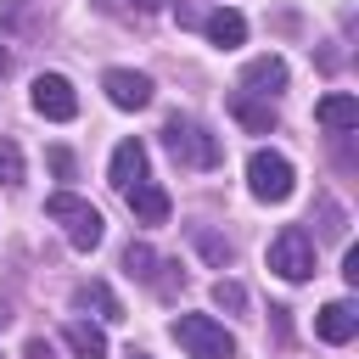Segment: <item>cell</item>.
Listing matches in <instances>:
<instances>
[{"label":"cell","instance_id":"1","mask_svg":"<svg viewBox=\"0 0 359 359\" xmlns=\"http://www.w3.org/2000/svg\"><path fill=\"white\" fill-rule=\"evenodd\" d=\"M45 213L67 230V241L79 247V252H95L101 247V236H107V219L84 202V196H73V191H56V196H45Z\"/></svg>","mask_w":359,"mask_h":359},{"label":"cell","instance_id":"2","mask_svg":"<svg viewBox=\"0 0 359 359\" xmlns=\"http://www.w3.org/2000/svg\"><path fill=\"white\" fill-rule=\"evenodd\" d=\"M163 146H168L174 163H185V168H213V163L224 157L219 135H208L202 123H191V118H180V112L163 123Z\"/></svg>","mask_w":359,"mask_h":359},{"label":"cell","instance_id":"3","mask_svg":"<svg viewBox=\"0 0 359 359\" xmlns=\"http://www.w3.org/2000/svg\"><path fill=\"white\" fill-rule=\"evenodd\" d=\"M168 331H174V342H180L191 359H236V337H230L219 320H208V314H180Z\"/></svg>","mask_w":359,"mask_h":359},{"label":"cell","instance_id":"4","mask_svg":"<svg viewBox=\"0 0 359 359\" xmlns=\"http://www.w3.org/2000/svg\"><path fill=\"white\" fill-rule=\"evenodd\" d=\"M269 269H275L280 280H292V286L314 275V241H309L303 224H286V230L269 241Z\"/></svg>","mask_w":359,"mask_h":359},{"label":"cell","instance_id":"5","mask_svg":"<svg viewBox=\"0 0 359 359\" xmlns=\"http://www.w3.org/2000/svg\"><path fill=\"white\" fill-rule=\"evenodd\" d=\"M247 185H252L258 202H286L297 191V174H292V163L280 151H252L247 157Z\"/></svg>","mask_w":359,"mask_h":359},{"label":"cell","instance_id":"6","mask_svg":"<svg viewBox=\"0 0 359 359\" xmlns=\"http://www.w3.org/2000/svg\"><path fill=\"white\" fill-rule=\"evenodd\" d=\"M101 90H107V101H112V107H123V112L151 107V79H146V73H135V67H107V73H101Z\"/></svg>","mask_w":359,"mask_h":359},{"label":"cell","instance_id":"7","mask_svg":"<svg viewBox=\"0 0 359 359\" xmlns=\"http://www.w3.org/2000/svg\"><path fill=\"white\" fill-rule=\"evenodd\" d=\"M34 112H39V118H50V123H67V118L79 112L73 84H67L62 73H39V79H34Z\"/></svg>","mask_w":359,"mask_h":359},{"label":"cell","instance_id":"8","mask_svg":"<svg viewBox=\"0 0 359 359\" xmlns=\"http://www.w3.org/2000/svg\"><path fill=\"white\" fill-rule=\"evenodd\" d=\"M107 180H112V191H135L146 180V146L140 140H118L112 163H107Z\"/></svg>","mask_w":359,"mask_h":359},{"label":"cell","instance_id":"9","mask_svg":"<svg viewBox=\"0 0 359 359\" xmlns=\"http://www.w3.org/2000/svg\"><path fill=\"white\" fill-rule=\"evenodd\" d=\"M314 331H320V342H353L359 337V309L348 303V297H337V303H325L320 314H314Z\"/></svg>","mask_w":359,"mask_h":359},{"label":"cell","instance_id":"10","mask_svg":"<svg viewBox=\"0 0 359 359\" xmlns=\"http://www.w3.org/2000/svg\"><path fill=\"white\" fill-rule=\"evenodd\" d=\"M241 90L269 101L275 90H286V62H280V56H252V62L241 67Z\"/></svg>","mask_w":359,"mask_h":359},{"label":"cell","instance_id":"11","mask_svg":"<svg viewBox=\"0 0 359 359\" xmlns=\"http://www.w3.org/2000/svg\"><path fill=\"white\" fill-rule=\"evenodd\" d=\"M314 118H320V129H331V135H348V129H359V101H353L348 90H331V95L314 107Z\"/></svg>","mask_w":359,"mask_h":359},{"label":"cell","instance_id":"12","mask_svg":"<svg viewBox=\"0 0 359 359\" xmlns=\"http://www.w3.org/2000/svg\"><path fill=\"white\" fill-rule=\"evenodd\" d=\"M123 202H129V213H135L140 224H163V219H168V208H174V202H168V191H163V185H151V180H140L135 191H123Z\"/></svg>","mask_w":359,"mask_h":359},{"label":"cell","instance_id":"13","mask_svg":"<svg viewBox=\"0 0 359 359\" xmlns=\"http://www.w3.org/2000/svg\"><path fill=\"white\" fill-rule=\"evenodd\" d=\"M230 118H236V123H247L252 135H269V129H275V107H269L264 95H247V90H236V95H230Z\"/></svg>","mask_w":359,"mask_h":359},{"label":"cell","instance_id":"14","mask_svg":"<svg viewBox=\"0 0 359 359\" xmlns=\"http://www.w3.org/2000/svg\"><path fill=\"white\" fill-rule=\"evenodd\" d=\"M202 34H208L219 50H236V45L247 39V17H241V11H230V6H219V11L202 22Z\"/></svg>","mask_w":359,"mask_h":359},{"label":"cell","instance_id":"15","mask_svg":"<svg viewBox=\"0 0 359 359\" xmlns=\"http://www.w3.org/2000/svg\"><path fill=\"white\" fill-rule=\"evenodd\" d=\"M73 303H79V309H95L107 325H118V320H123V303L112 297V286H107V280H84V286H73Z\"/></svg>","mask_w":359,"mask_h":359},{"label":"cell","instance_id":"16","mask_svg":"<svg viewBox=\"0 0 359 359\" xmlns=\"http://www.w3.org/2000/svg\"><path fill=\"white\" fill-rule=\"evenodd\" d=\"M62 337H67V348H73L79 359H107V337H101V325H90V320H67Z\"/></svg>","mask_w":359,"mask_h":359},{"label":"cell","instance_id":"17","mask_svg":"<svg viewBox=\"0 0 359 359\" xmlns=\"http://www.w3.org/2000/svg\"><path fill=\"white\" fill-rule=\"evenodd\" d=\"M123 269H129L135 280H151V275H157V252H151L146 241H129V247H123Z\"/></svg>","mask_w":359,"mask_h":359},{"label":"cell","instance_id":"18","mask_svg":"<svg viewBox=\"0 0 359 359\" xmlns=\"http://www.w3.org/2000/svg\"><path fill=\"white\" fill-rule=\"evenodd\" d=\"M0 28H11V34L34 28V6L28 0H0Z\"/></svg>","mask_w":359,"mask_h":359},{"label":"cell","instance_id":"19","mask_svg":"<svg viewBox=\"0 0 359 359\" xmlns=\"http://www.w3.org/2000/svg\"><path fill=\"white\" fill-rule=\"evenodd\" d=\"M0 185H22V151H17V140H0Z\"/></svg>","mask_w":359,"mask_h":359},{"label":"cell","instance_id":"20","mask_svg":"<svg viewBox=\"0 0 359 359\" xmlns=\"http://www.w3.org/2000/svg\"><path fill=\"white\" fill-rule=\"evenodd\" d=\"M196 247H202V258H208L213 269H224V264H230V241H219L213 230H196Z\"/></svg>","mask_w":359,"mask_h":359},{"label":"cell","instance_id":"21","mask_svg":"<svg viewBox=\"0 0 359 359\" xmlns=\"http://www.w3.org/2000/svg\"><path fill=\"white\" fill-rule=\"evenodd\" d=\"M213 303H219V309H247V286H241V280H219V286H213Z\"/></svg>","mask_w":359,"mask_h":359},{"label":"cell","instance_id":"22","mask_svg":"<svg viewBox=\"0 0 359 359\" xmlns=\"http://www.w3.org/2000/svg\"><path fill=\"white\" fill-rule=\"evenodd\" d=\"M50 168H56V180H73V157H67V151H62V146H56V151H50Z\"/></svg>","mask_w":359,"mask_h":359},{"label":"cell","instance_id":"23","mask_svg":"<svg viewBox=\"0 0 359 359\" xmlns=\"http://www.w3.org/2000/svg\"><path fill=\"white\" fill-rule=\"evenodd\" d=\"M22 359H50V342H45V337H28V348H22Z\"/></svg>","mask_w":359,"mask_h":359},{"label":"cell","instance_id":"24","mask_svg":"<svg viewBox=\"0 0 359 359\" xmlns=\"http://www.w3.org/2000/svg\"><path fill=\"white\" fill-rule=\"evenodd\" d=\"M342 275H348V286H359V252L348 247V258H342Z\"/></svg>","mask_w":359,"mask_h":359},{"label":"cell","instance_id":"25","mask_svg":"<svg viewBox=\"0 0 359 359\" xmlns=\"http://www.w3.org/2000/svg\"><path fill=\"white\" fill-rule=\"evenodd\" d=\"M6 73H11V56H6V50H0V79H6Z\"/></svg>","mask_w":359,"mask_h":359},{"label":"cell","instance_id":"26","mask_svg":"<svg viewBox=\"0 0 359 359\" xmlns=\"http://www.w3.org/2000/svg\"><path fill=\"white\" fill-rule=\"evenodd\" d=\"M6 320H11V309H6V303H0V325H6Z\"/></svg>","mask_w":359,"mask_h":359},{"label":"cell","instance_id":"27","mask_svg":"<svg viewBox=\"0 0 359 359\" xmlns=\"http://www.w3.org/2000/svg\"><path fill=\"white\" fill-rule=\"evenodd\" d=\"M135 6H168V0H135Z\"/></svg>","mask_w":359,"mask_h":359},{"label":"cell","instance_id":"28","mask_svg":"<svg viewBox=\"0 0 359 359\" xmlns=\"http://www.w3.org/2000/svg\"><path fill=\"white\" fill-rule=\"evenodd\" d=\"M123 359H151V353H135V348H129V353H123Z\"/></svg>","mask_w":359,"mask_h":359}]
</instances>
